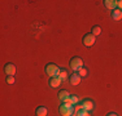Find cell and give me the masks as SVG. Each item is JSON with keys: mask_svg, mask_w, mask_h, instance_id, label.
Returning <instances> with one entry per match:
<instances>
[{"mask_svg": "<svg viewBox=\"0 0 122 116\" xmlns=\"http://www.w3.org/2000/svg\"><path fill=\"white\" fill-rule=\"evenodd\" d=\"M59 112L61 116H71L74 114V104L71 103H62L59 107Z\"/></svg>", "mask_w": 122, "mask_h": 116, "instance_id": "1", "label": "cell"}, {"mask_svg": "<svg viewBox=\"0 0 122 116\" xmlns=\"http://www.w3.org/2000/svg\"><path fill=\"white\" fill-rule=\"evenodd\" d=\"M44 71L49 77H57L59 76V72H60V68H59V66L55 65V63H47Z\"/></svg>", "mask_w": 122, "mask_h": 116, "instance_id": "2", "label": "cell"}, {"mask_svg": "<svg viewBox=\"0 0 122 116\" xmlns=\"http://www.w3.org/2000/svg\"><path fill=\"white\" fill-rule=\"evenodd\" d=\"M69 65H70V68L73 70L74 72H78L83 67V59L79 57H74L70 59V63H69Z\"/></svg>", "mask_w": 122, "mask_h": 116, "instance_id": "3", "label": "cell"}, {"mask_svg": "<svg viewBox=\"0 0 122 116\" xmlns=\"http://www.w3.org/2000/svg\"><path fill=\"white\" fill-rule=\"evenodd\" d=\"M95 41H96V36H95V35H92L91 32L86 34L85 36H83V44H85L86 46H88V48L94 45Z\"/></svg>", "mask_w": 122, "mask_h": 116, "instance_id": "4", "label": "cell"}, {"mask_svg": "<svg viewBox=\"0 0 122 116\" xmlns=\"http://www.w3.org/2000/svg\"><path fill=\"white\" fill-rule=\"evenodd\" d=\"M59 99L64 103H70V94H69V92L65 90V89H64V90H60Z\"/></svg>", "mask_w": 122, "mask_h": 116, "instance_id": "5", "label": "cell"}, {"mask_svg": "<svg viewBox=\"0 0 122 116\" xmlns=\"http://www.w3.org/2000/svg\"><path fill=\"white\" fill-rule=\"evenodd\" d=\"M4 72L7 74V76H14V74H16V66L13 63H7L4 67Z\"/></svg>", "mask_w": 122, "mask_h": 116, "instance_id": "6", "label": "cell"}, {"mask_svg": "<svg viewBox=\"0 0 122 116\" xmlns=\"http://www.w3.org/2000/svg\"><path fill=\"white\" fill-rule=\"evenodd\" d=\"M81 104H82V107H83V110H86V111H92L94 110V106H95V103H94V101H91V99H85V101H82L81 102Z\"/></svg>", "mask_w": 122, "mask_h": 116, "instance_id": "7", "label": "cell"}, {"mask_svg": "<svg viewBox=\"0 0 122 116\" xmlns=\"http://www.w3.org/2000/svg\"><path fill=\"white\" fill-rule=\"evenodd\" d=\"M104 5H105V8H108V9L114 10V9H117V0H105V1H104Z\"/></svg>", "mask_w": 122, "mask_h": 116, "instance_id": "8", "label": "cell"}, {"mask_svg": "<svg viewBox=\"0 0 122 116\" xmlns=\"http://www.w3.org/2000/svg\"><path fill=\"white\" fill-rule=\"evenodd\" d=\"M110 17H112V19H114V21H120V19L122 18V10H120V9L112 10Z\"/></svg>", "mask_w": 122, "mask_h": 116, "instance_id": "9", "label": "cell"}, {"mask_svg": "<svg viewBox=\"0 0 122 116\" xmlns=\"http://www.w3.org/2000/svg\"><path fill=\"white\" fill-rule=\"evenodd\" d=\"M81 83V76L77 74V72H74V74L70 75V84L71 85H78V84Z\"/></svg>", "mask_w": 122, "mask_h": 116, "instance_id": "10", "label": "cell"}, {"mask_svg": "<svg viewBox=\"0 0 122 116\" xmlns=\"http://www.w3.org/2000/svg\"><path fill=\"white\" fill-rule=\"evenodd\" d=\"M62 83L59 77H49V80H48V84L52 86V88H57V86H60V84Z\"/></svg>", "mask_w": 122, "mask_h": 116, "instance_id": "11", "label": "cell"}, {"mask_svg": "<svg viewBox=\"0 0 122 116\" xmlns=\"http://www.w3.org/2000/svg\"><path fill=\"white\" fill-rule=\"evenodd\" d=\"M59 79L61 80V81H65L66 79L69 77V74H68V71H66L65 68H60V72H59Z\"/></svg>", "mask_w": 122, "mask_h": 116, "instance_id": "12", "label": "cell"}, {"mask_svg": "<svg viewBox=\"0 0 122 116\" xmlns=\"http://www.w3.org/2000/svg\"><path fill=\"white\" fill-rule=\"evenodd\" d=\"M35 115L36 116H47V108L43 106H39L35 111Z\"/></svg>", "mask_w": 122, "mask_h": 116, "instance_id": "13", "label": "cell"}, {"mask_svg": "<svg viewBox=\"0 0 122 116\" xmlns=\"http://www.w3.org/2000/svg\"><path fill=\"white\" fill-rule=\"evenodd\" d=\"M70 103L71 104H78L79 103V97L75 94H70Z\"/></svg>", "mask_w": 122, "mask_h": 116, "instance_id": "14", "label": "cell"}, {"mask_svg": "<svg viewBox=\"0 0 122 116\" xmlns=\"http://www.w3.org/2000/svg\"><path fill=\"white\" fill-rule=\"evenodd\" d=\"M91 34H92V35H95V36L100 35V34H101V27H99V26H94V27H92Z\"/></svg>", "mask_w": 122, "mask_h": 116, "instance_id": "15", "label": "cell"}, {"mask_svg": "<svg viewBox=\"0 0 122 116\" xmlns=\"http://www.w3.org/2000/svg\"><path fill=\"white\" fill-rule=\"evenodd\" d=\"M78 75H79L81 77H85V76H87V68H85V67H82L79 70V71L77 72Z\"/></svg>", "mask_w": 122, "mask_h": 116, "instance_id": "16", "label": "cell"}, {"mask_svg": "<svg viewBox=\"0 0 122 116\" xmlns=\"http://www.w3.org/2000/svg\"><path fill=\"white\" fill-rule=\"evenodd\" d=\"M5 81H7V84H9V85H13L16 80H14V76H7Z\"/></svg>", "mask_w": 122, "mask_h": 116, "instance_id": "17", "label": "cell"}, {"mask_svg": "<svg viewBox=\"0 0 122 116\" xmlns=\"http://www.w3.org/2000/svg\"><path fill=\"white\" fill-rule=\"evenodd\" d=\"M78 116H90V112L82 108L81 111H78Z\"/></svg>", "mask_w": 122, "mask_h": 116, "instance_id": "18", "label": "cell"}, {"mask_svg": "<svg viewBox=\"0 0 122 116\" xmlns=\"http://www.w3.org/2000/svg\"><path fill=\"white\" fill-rule=\"evenodd\" d=\"M117 9L122 10V0H118L117 1Z\"/></svg>", "mask_w": 122, "mask_h": 116, "instance_id": "19", "label": "cell"}, {"mask_svg": "<svg viewBox=\"0 0 122 116\" xmlns=\"http://www.w3.org/2000/svg\"><path fill=\"white\" fill-rule=\"evenodd\" d=\"M107 116H118V115L116 114V112H109V114L107 115Z\"/></svg>", "mask_w": 122, "mask_h": 116, "instance_id": "20", "label": "cell"}]
</instances>
